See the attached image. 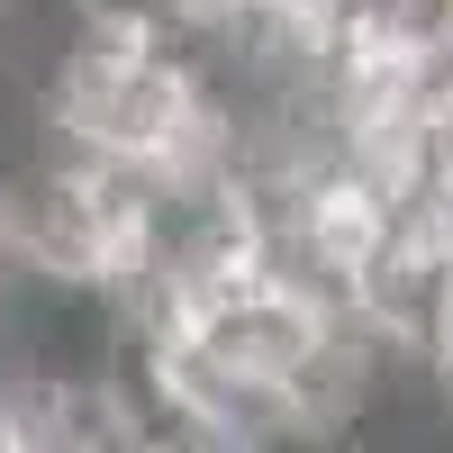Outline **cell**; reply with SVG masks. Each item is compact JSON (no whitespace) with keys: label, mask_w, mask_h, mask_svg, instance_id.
<instances>
[{"label":"cell","mask_w":453,"mask_h":453,"mask_svg":"<svg viewBox=\"0 0 453 453\" xmlns=\"http://www.w3.org/2000/svg\"><path fill=\"white\" fill-rule=\"evenodd\" d=\"M145 418L173 444L263 453L354 435L399 381L381 335L345 299L290 281L236 226V200L209 191L173 218L164 273L119 318Z\"/></svg>","instance_id":"1"},{"label":"cell","mask_w":453,"mask_h":453,"mask_svg":"<svg viewBox=\"0 0 453 453\" xmlns=\"http://www.w3.org/2000/svg\"><path fill=\"white\" fill-rule=\"evenodd\" d=\"M10 290H19V273H10V254H0V299H10Z\"/></svg>","instance_id":"6"},{"label":"cell","mask_w":453,"mask_h":453,"mask_svg":"<svg viewBox=\"0 0 453 453\" xmlns=\"http://www.w3.org/2000/svg\"><path fill=\"white\" fill-rule=\"evenodd\" d=\"M145 390L127 354L91 372V363H0V444L27 453H91V444H145Z\"/></svg>","instance_id":"4"},{"label":"cell","mask_w":453,"mask_h":453,"mask_svg":"<svg viewBox=\"0 0 453 453\" xmlns=\"http://www.w3.org/2000/svg\"><path fill=\"white\" fill-rule=\"evenodd\" d=\"M173 200L136 191V181L100 173V164H73L55 145H36V164L19 181H0V254L27 290H55V299H82V309L127 318L145 281L164 273V245H173Z\"/></svg>","instance_id":"3"},{"label":"cell","mask_w":453,"mask_h":453,"mask_svg":"<svg viewBox=\"0 0 453 453\" xmlns=\"http://www.w3.org/2000/svg\"><path fill=\"white\" fill-rule=\"evenodd\" d=\"M10 19H19V0H0V55H10Z\"/></svg>","instance_id":"5"},{"label":"cell","mask_w":453,"mask_h":453,"mask_svg":"<svg viewBox=\"0 0 453 453\" xmlns=\"http://www.w3.org/2000/svg\"><path fill=\"white\" fill-rule=\"evenodd\" d=\"M36 145L191 209L236 181L245 100L164 0H82L36 82Z\"/></svg>","instance_id":"2"}]
</instances>
